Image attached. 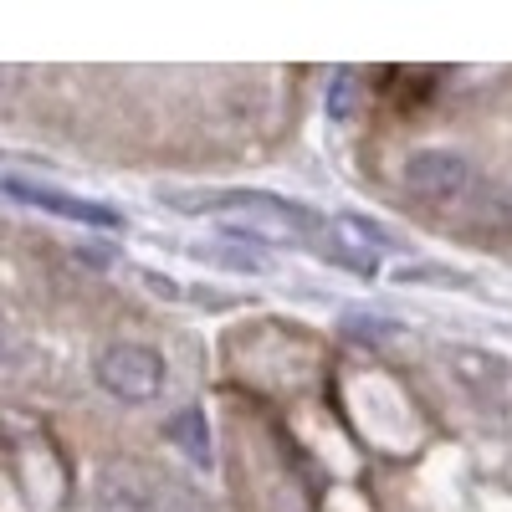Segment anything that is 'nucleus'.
Listing matches in <instances>:
<instances>
[{
	"label": "nucleus",
	"mask_w": 512,
	"mask_h": 512,
	"mask_svg": "<svg viewBox=\"0 0 512 512\" xmlns=\"http://www.w3.org/2000/svg\"><path fill=\"white\" fill-rule=\"evenodd\" d=\"M93 502H98V512H205L200 497L185 482L159 477V472L134 466V461L108 466L93 487Z\"/></svg>",
	"instance_id": "obj_1"
},
{
	"label": "nucleus",
	"mask_w": 512,
	"mask_h": 512,
	"mask_svg": "<svg viewBox=\"0 0 512 512\" xmlns=\"http://www.w3.org/2000/svg\"><path fill=\"white\" fill-rule=\"evenodd\" d=\"M344 333L354 344H390V338H400V323L384 313H344Z\"/></svg>",
	"instance_id": "obj_6"
},
{
	"label": "nucleus",
	"mask_w": 512,
	"mask_h": 512,
	"mask_svg": "<svg viewBox=\"0 0 512 512\" xmlns=\"http://www.w3.org/2000/svg\"><path fill=\"white\" fill-rule=\"evenodd\" d=\"M93 374H98V384L113 395V400H123V405H149V400H159L164 395V359L154 354V349H144V344H113V349H103L98 354V364H93Z\"/></svg>",
	"instance_id": "obj_2"
},
{
	"label": "nucleus",
	"mask_w": 512,
	"mask_h": 512,
	"mask_svg": "<svg viewBox=\"0 0 512 512\" xmlns=\"http://www.w3.org/2000/svg\"><path fill=\"white\" fill-rule=\"evenodd\" d=\"M144 282H149L159 297H180V282H169V277H159V272H144Z\"/></svg>",
	"instance_id": "obj_10"
},
{
	"label": "nucleus",
	"mask_w": 512,
	"mask_h": 512,
	"mask_svg": "<svg viewBox=\"0 0 512 512\" xmlns=\"http://www.w3.org/2000/svg\"><path fill=\"white\" fill-rule=\"evenodd\" d=\"M0 195L6 200H21L31 210H47V216H67V221H82V226H98V231H118L123 216L103 200H82L72 190H57V185H36V180H21V175H0Z\"/></svg>",
	"instance_id": "obj_4"
},
{
	"label": "nucleus",
	"mask_w": 512,
	"mask_h": 512,
	"mask_svg": "<svg viewBox=\"0 0 512 512\" xmlns=\"http://www.w3.org/2000/svg\"><path fill=\"white\" fill-rule=\"evenodd\" d=\"M195 256H200V262H221V267H231V272H251V277H262V272L272 267L267 256L241 251V246H226V241H216V246H195Z\"/></svg>",
	"instance_id": "obj_7"
},
{
	"label": "nucleus",
	"mask_w": 512,
	"mask_h": 512,
	"mask_svg": "<svg viewBox=\"0 0 512 512\" xmlns=\"http://www.w3.org/2000/svg\"><path fill=\"white\" fill-rule=\"evenodd\" d=\"M349 93H354L349 72H338V77L328 82V118H333V123H344V118H349Z\"/></svg>",
	"instance_id": "obj_8"
},
{
	"label": "nucleus",
	"mask_w": 512,
	"mask_h": 512,
	"mask_svg": "<svg viewBox=\"0 0 512 512\" xmlns=\"http://www.w3.org/2000/svg\"><path fill=\"white\" fill-rule=\"evenodd\" d=\"M164 441L175 446V451H185L195 466H216V446H210V420H205V410H195V405H185V410H175L164 420Z\"/></svg>",
	"instance_id": "obj_5"
},
{
	"label": "nucleus",
	"mask_w": 512,
	"mask_h": 512,
	"mask_svg": "<svg viewBox=\"0 0 512 512\" xmlns=\"http://www.w3.org/2000/svg\"><path fill=\"white\" fill-rule=\"evenodd\" d=\"M395 282H466V272H451V267H400Z\"/></svg>",
	"instance_id": "obj_9"
},
{
	"label": "nucleus",
	"mask_w": 512,
	"mask_h": 512,
	"mask_svg": "<svg viewBox=\"0 0 512 512\" xmlns=\"http://www.w3.org/2000/svg\"><path fill=\"white\" fill-rule=\"evenodd\" d=\"M477 185L472 164H466L456 149H415L405 159V190L415 200H431V205H451L466 190Z\"/></svg>",
	"instance_id": "obj_3"
},
{
	"label": "nucleus",
	"mask_w": 512,
	"mask_h": 512,
	"mask_svg": "<svg viewBox=\"0 0 512 512\" xmlns=\"http://www.w3.org/2000/svg\"><path fill=\"white\" fill-rule=\"evenodd\" d=\"M11 359V328H6V318H0V364Z\"/></svg>",
	"instance_id": "obj_11"
}]
</instances>
